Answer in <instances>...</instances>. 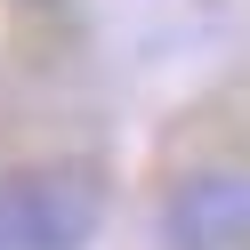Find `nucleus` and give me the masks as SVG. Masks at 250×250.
<instances>
[{"label":"nucleus","mask_w":250,"mask_h":250,"mask_svg":"<svg viewBox=\"0 0 250 250\" xmlns=\"http://www.w3.org/2000/svg\"><path fill=\"white\" fill-rule=\"evenodd\" d=\"M153 250H250V169H194L153 210Z\"/></svg>","instance_id":"f03ea898"},{"label":"nucleus","mask_w":250,"mask_h":250,"mask_svg":"<svg viewBox=\"0 0 250 250\" xmlns=\"http://www.w3.org/2000/svg\"><path fill=\"white\" fill-rule=\"evenodd\" d=\"M105 226V178L89 162L0 169V250H89Z\"/></svg>","instance_id":"f257e3e1"}]
</instances>
